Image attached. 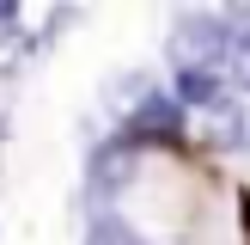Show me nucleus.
I'll use <instances>...</instances> for the list:
<instances>
[{
    "label": "nucleus",
    "mask_w": 250,
    "mask_h": 245,
    "mask_svg": "<svg viewBox=\"0 0 250 245\" xmlns=\"http://www.w3.org/2000/svg\"><path fill=\"white\" fill-rule=\"evenodd\" d=\"M232 24L226 19H208V12H189V19L177 24V37H171V55H177V74H214L220 55L232 61Z\"/></svg>",
    "instance_id": "nucleus-1"
},
{
    "label": "nucleus",
    "mask_w": 250,
    "mask_h": 245,
    "mask_svg": "<svg viewBox=\"0 0 250 245\" xmlns=\"http://www.w3.org/2000/svg\"><path fill=\"white\" fill-rule=\"evenodd\" d=\"M177 129H183V104H177V98H146V104L122 122V141H134V147L165 141V147H171V141H177Z\"/></svg>",
    "instance_id": "nucleus-2"
},
{
    "label": "nucleus",
    "mask_w": 250,
    "mask_h": 245,
    "mask_svg": "<svg viewBox=\"0 0 250 245\" xmlns=\"http://www.w3.org/2000/svg\"><path fill=\"white\" fill-rule=\"evenodd\" d=\"M177 98H183V104H208V110H220V104H226L214 74H177Z\"/></svg>",
    "instance_id": "nucleus-3"
},
{
    "label": "nucleus",
    "mask_w": 250,
    "mask_h": 245,
    "mask_svg": "<svg viewBox=\"0 0 250 245\" xmlns=\"http://www.w3.org/2000/svg\"><path fill=\"white\" fill-rule=\"evenodd\" d=\"M85 245H146V239H141V233L128 227V220L104 215V220H98V227H92V239H85Z\"/></svg>",
    "instance_id": "nucleus-4"
},
{
    "label": "nucleus",
    "mask_w": 250,
    "mask_h": 245,
    "mask_svg": "<svg viewBox=\"0 0 250 245\" xmlns=\"http://www.w3.org/2000/svg\"><path fill=\"white\" fill-rule=\"evenodd\" d=\"M24 55H31V37L24 31H0V74H12Z\"/></svg>",
    "instance_id": "nucleus-5"
},
{
    "label": "nucleus",
    "mask_w": 250,
    "mask_h": 245,
    "mask_svg": "<svg viewBox=\"0 0 250 245\" xmlns=\"http://www.w3.org/2000/svg\"><path fill=\"white\" fill-rule=\"evenodd\" d=\"M232 80H238V86H250V19H244L238 43H232Z\"/></svg>",
    "instance_id": "nucleus-6"
},
{
    "label": "nucleus",
    "mask_w": 250,
    "mask_h": 245,
    "mask_svg": "<svg viewBox=\"0 0 250 245\" xmlns=\"http://www.w3.org/2000/svg\"><path fill=\"white\" fill-rule=\"evenodd\" d=\"M12 19H19V6H6V0H0V24H12Z\"/></svg>",
    "instance_id": "nucleus-7"
},
{
    "label": "nucleus",
    "mask_w": 250,
    "mask_h": 245,
    "mask_svg": "<svg viewBox=\"0 0 250 245\" xmlns=\"http://www.w3.org/2000/svg\"><path fill=\"white\" fill-rule=\"evenodd\" d=\"M244 245H250V196H244Z\"/></svg>",
    "instance_id": "nucleus-8"
}]
</instances>
